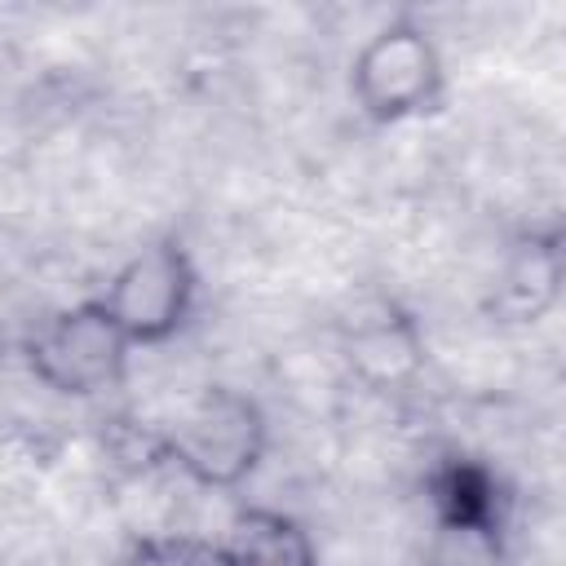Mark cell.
<instances>
[{
    "label": "cell",
    "instance_id": "cell-8",
    "mask_svg": "<svg viewBox=\"0 0 566 566\" xmlns=\"http://www.w3.org/2000/svg\"><path fill=\"white\" fill-rule=\"evenodd\" d=\"M349 358L367 380L385 385V380H398V376H407V371H416L424 363V340H420L411 314L380 310L363 327H354Z\"/></svg>",
    "mask_w": 566,
    "mask_h": 566
},
{
    "label": "cell",
    "instance_id": "cell-5",
    "mask_svg": "<svg viewBox=\"0 0 566 566\" xmlns=\"http://www.w3.org/2000/svg\"><path fill=\"white\" fill-rule=\"evenodd\" d=\"M433 526L442 531H509V495L500 473L478 455H447L424 478Z\"/></svg>",
    "mask_w": 566,
    "mask_h": 566
},
{
    "label": "cell",
    "instance_id": "cell-2",
    "mask_svg": "<svg viewBox=\"0 0 566 566\" xmlns=\"http://www.w3.org/2000/svg\"><path fill=\"white\" fill-rule=\"evenodd\" d=\"M349 97L371 124H407L433 115L447 97L438 40L411 13L376 27L349 62Z\"/></svg>",
    "mask_w": 566,
    "mask_h": 566
},
{
    "label": "cell",
    "instance_id": "cell-3",
    "mask_svg": "<svg viewBox=\"0 0 566 566\" xmlns=\"http://www.w3.org/2000/svg\"><path fill=\"white\" fill-rule=\"evenodd\" d=\"M97 301L106 305V314L115 318V327L128 336L133 349L172 340L190 323L199 301V270L190 248L172 234L137 248L115 270V279Z\"/></svg>",
    "mask_w": 566,
    "mask_h": 566
},
{
    "label": "cell",
    "instance_id": "cell-7",
    "mask_svg": "<svg viewBox=\"0 0 566 566\" xmlns=\"http://www.w3.org/2000/svg\"><path fill=\"white\" fill-rule=\"evenodd\" d=\"M562 279H566V248H562V230H531L504 270V292L500 305L509 310V318L517 323H539L557 296H562Z\"/></svg>",
    "mask_w": 566,
    "mask_h": 566
},
{
    "label": "cell",
    "instance_id": "cell-4",
    "mask_svg": "<svg viewBox=\"0 0 566 566\" xmlns=\"http://www.w3.org/2000/svg\"><path fill=\"white\" fill-rule=\"evenodd\" d=\"M27 367L31 376L62 394V398H97L128 376L133 345L106 314L97 296L57 310L31 340H27Z\"/></svg>",
    "mask_w": 566,
    "mask_h": 566
},
{
    "label": "cell",
    "instance_id": "cell-6",
    "mask_svg": "<svg viewBox=\"0 0 566 566\" xmlns=\"http://www.w3.org/2000/svg\"><path fill=\"white\" fill-rule=\"evenodd\" d=\"M221 544L226 566H318V544L301 517L265 504H248L230 517Z\"/></svg>",
    "mask_w": 566,
    "mask_h": 566
},
{
    "label": "cell",
    "instance_id": "cell-9",
    "mask_svg": "<svg viewBox=\"0 0 566 566\" xmlns=\"http://www.w3.org/2000/svg\"><path fill=\"white\" fill-rule=\"evenodd\" d=\"M424 566H509L504 531H442L433 526V544Z\"/></svg>",
    "mask_w": 566,
    "mask_h": 566
},
{
    "label": "cell",
    "instance_id": "cell-1",
    "mask_svg": "<svg viewBox=\"0 0 566 566\" xmlns=\"http://www.w3.org/2000/svg\"><path fill=\"white\" fill-rule=\"evenodd\" d=\"M270 447V420L261 402L234 385H208L164 429L159 455L195 486L234 491L243 486Z\"/></svg>",
    "mask_w": 566,
    "mask_h": 566
},
{
    "label": "cell",
    "instance_id": "cell-10",
    "mask_svg": "<svg viewBox=\"0 0 566 566\" xmlns=\"http://www.w3.org/2000/svg\"><path fill=\"white\" fill-rule=\"evenodd\" d=\"M124 566H226L221 544L199 535H142Z\"/></svg>",
    "mask_w": 566,
    "mask_h": 566
}]
</instances>
